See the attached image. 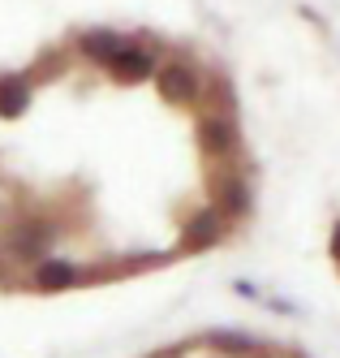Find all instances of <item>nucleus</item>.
I'll return each mask as SVG.
<instances>
[{
  "label": "nucleus",
  "instance_id": "f257e3e1",
  "mask_svg": "<svg viewBox=\"0 0 340 358\" xmlns=\"http://www.w3.org/2000/svg\"><path fill=\"white\" fill-rule=\"evenodd\" d=\"M246 147L220 73L164 39L87 35L0 73V285L57 294L224 238Z\"/></svg>",
  "mask_w": 340,
  "mask_h": 358
},
{
  "label": "nucleus",
  "instance_id": "f03ea898",
  "mask_svg": "<svg viewBox=\"0 0 340 358\" xmlns=\"http://www.w3.org/2000/svg\"><path fill=\"white\" fill-rule=\"evenodd\" d=\"M151 358H302L284 345H267V341H242V337H202V341H186V345H168Z\"/></svg>",
  "mask_w": 340,
  "mask_h": 358
}]
</instances>
